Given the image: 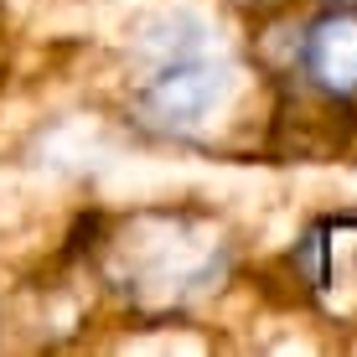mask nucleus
<instances>
[{"label": "nucleus", "mask_w": 357, "mask_h": 357, "mask_svg": "<svg viewBox=\"0 0 357 357\" xmlns=\"http://www.w3.org/2000/svg\"><path fill=\"white\" fill-rule=\"evenodd\" d=\"M301 68L331 98L357 93V6H337L321 21H311L301 47Z\"/></svg>", "instance_id": "f03ea898"}, {"label": "nucleus", "mask_w": 357, "mask_h": 357, "mask_svg": "<svg viewBox=\"0 0 357 357\" xmlns=\"http://www.w3.org/2000/svg\"><path fill=\"white\" fill-rule=\"evenodd\" d=\"M228 89H233L228 68L197 63V57H176V63H166L145 83L140 109L166 130H197V125H207V119L218 114V104L228 98Z\"/></svg>", "instance_id": "f257e3e1"}]
</instances>
